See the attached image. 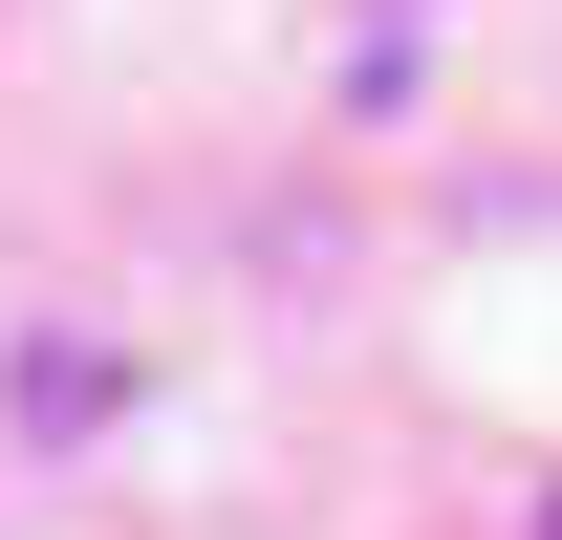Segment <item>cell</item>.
<instances>
[{"mask_svg": "<svg viewBox=\"0 0 562 540\" xmlns=\"http://www.w3.org/2000/svg\"><path fill=\"white\" fill-rule=\"evenodd\" d=\"M519 540H562V475H541V519H519Z\"/></svg>", "mask_w": 562, "mask_h": 540, "instance_id": "6da1fadb", "label": "cell"}]
</instances>
